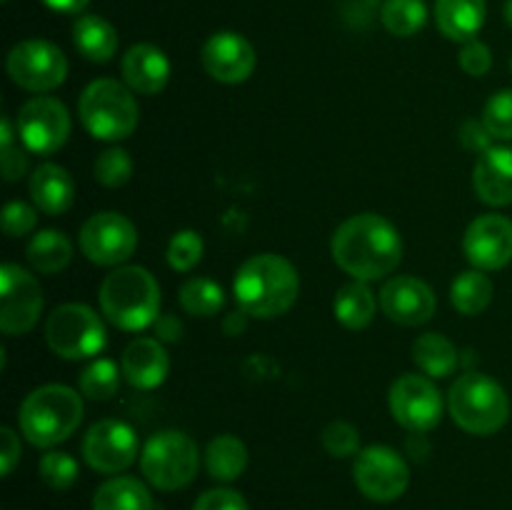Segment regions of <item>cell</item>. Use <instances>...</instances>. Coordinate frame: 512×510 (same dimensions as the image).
I'll use <instances>...</instances> for the list:
<instances>
[{
  "label": "cell",
  "mask_w": 512,
  "mask_h": 510,
  "mask_svg": "<svg viewBox=\"0 0 512 510\" xmlns=\"http://www.w3.org/2000/svg\"><path fill=\"white\" fill-rule=\"evenodd\" d=\"M5 70L18 88L45 95L68 78V58L55 43L43 38L20 40L5 58Z\"/></svg>",
  "instance_id": "9c48e42d"
},
{
  "label": "cell",
  "mask_w": 512,
  "mask_h": 510,
  "mask_svg": "<svg viewBox=\"0 0 512 510\" xmlns=\"http://www.w3.org/2000/svg\"><path fill=\"white\" fill-rule=\"evenodd\" d=\"M200 63H203L205 73L218 83L238 85L253 75L258 55L245 35L220 30L205 40L203 50H200Z\"/></svg>",
  "instance_id": "2e32d148"
},
{
  "label": "cell",
  "mask_w": 512,
  "mask_h": 510,
  "mask_svg": "<svg viewBox=\"0 0 512 510\" xmlns=\"http://www.w3.org/2000/svg\"><path fill=\"white\" fill-rule=\"evenodd\" d=\"M70 128H73V120H70L68 108L50 95H35L25 100L15 118L18 140L25 150L35 155L58 153L68 143Z\"/></svg>",
  "instance_id": "30bf717a"
},
{
  "label": "cell",
  "mask_w": 512,
  "mask_h": 510,
  "mask_svg": "<svg viewBox=\"0 0 512 510\" xmlns=\"http://www.w3.org/2000/svg\"><path fill=\"white\" fill-rule=\"evenodd\" d=\"M78 115L95 140H125L135 133L140 108L135 93L115 78H98L80 93Z\"/></svg>",
  "instance_id": "8992f818"
},
{
  "label": "cell",
  "mask_w": 512,
  "mask_h": 510,
  "mask_svg": "<svg viewBox=\"0 0 512 510\" xmlns=\"http://www.w3.org/2000/svg\"><path fill=\"white\" fill-rule=\"evenodd\" d=\"M245 318H250V315H245L243 310H238V313L230 315L228 320H225V333L228 335H240L245 330Z\"/></svg>",
  "instance_id": "7dc6e473"
},
{
  "label": "cell",
  "mask_w": 512,
  "mask_h": 510,
  "mask_svg": "<svg viewBox=\"0 0 512 510\" xmlns=\"http://www.w3.org/2000/svg\"><path fill=\"white\" fill-rule=\"evenodd\" d=\"M25 258H28L30 268L40 275H55L65 270L73 260V243L63 230H40L30 238L28 248H25Z\"/></svg>",
  "instance_id": "4316f807"
},
{
  "label": "cell",
  "mask_w": 512,
  "mask_h": 510,
  "mask_svg": "<svg viewBox=\"0 0 512 510\" xmlns=\"http://www.w3.org/2000/svg\"><path fill=\"white\" fill-rule=\"evenodd\" d=\"M80 250L85 258L103 268H120L138 248V230L115 210L90 215L80 228Z\"/></svg>",
  "instance_id": "7c38bea8"
},
{
  "label": "cell",
  "mask_w": 512,
  "mask_h": 510,
  "mask_svg": "<svg viewBox=\"0 0 512 510\" xmlns=\"http://www.w3.org/2000/svg\"><path fill=\"white\" fill-rule=\"evenodd\" d=\"M193 510H250L248 500L233 488H210L195 500Z\"/></svg>",
  "instance_id": "60d3db41"
},
{
  "label": "cell",
  "mask_w": 512,
  "mask_h": 510,
  "mask_svg": "<svg viewBox=\"0 0 512 510\" xmlns=\"http://www.w3.org/2000/svg\"><path fill=\"white\" fill-rule=\"evenodd\" d=\"M0 163H3L5 183H15V180L23 178L25 170H28V155L20 148V143H8L0 150Z\"/></svg>",
  "instance_id": "b9f144b4"
},
{
  "label": "cell",
  "mask_w": 512,
  "mask_h": 510,
  "mask_svg": "<svg viewBox=\"0 0 512 510\" xmlns=\"http://www.w3.org/2000/svg\"><path fill=\"white\" fill-rule=\"evenodd\" d=\"M483 125L495 140H512V88L498 90L485 103Z\"/></svg>",
  "instance_id": "8d00e7d4"
},
{
  "label": "cell",
  "mask_w": 512,
  "mask_h": 510,
  "mask_svg": "<svg viewBox=\"0 0 512 510\" xmlns=\"http://www.w3.org/2000/svg\"><path fill=\"white\" fill-rule=\"evenodd\" d=\"M178 303L193 318H215L225 308V290L213 278H188L180 285Z\"/></svg>",
  "instance_id": "4dcf8cb0"
},
{
  "label": "cell",
  "mask_w": 512,
  "mask_h": 510,
  "mask_svg": "<svg viewBox=\"0 0 512 510\" xmlns=\"http://www.w3.org/2000/svg\"><path fill=\"white\" fill-rule=\"evenodd\" d=\"M83 423V395L60 383H48L25 395L18 410L20 433L35 448H55Z\"/></svg>",
  "instance_id": "277c9868"
},
{
  "label": "cell",
  "mask_w": 512,
  "mask_h": 510,
  "mask_svg": "<svg viewBox=\"0 0 512 510\" xmlns=\"http://www.w3.org/2000/svg\"><path fill=\"white\" fill-rule=\"evenodd\" d=\"M205 468L213 480L233 483L248 468V448L238 435H215L205 448Z\"/></svg>",
  "instance_id": "83f0119b"
},
{
  "label": "cell",
  "mask_w": 512,
  "mask_h": 510,
  "mask_svg": "<svg viewBox=\"0 0 512 510\" xmlns=\"http://www.w3.org/2000/svg\"><path fill=\"white\" fill-rule=\"evenodd\" d=\"M203 250L205 243L203 238H200V233L185 228L178 230V233L170 238L168 250H165V260H168V265L175 273H190V270L203 260Z\"/></svg>",
  "instance_id": "836d02e7"
},
{
  "label": "cell",
  "mask_w": 512,
  "mask_h": 510,
  "mask_svg": "<svg viewBox=\"0 0 512 510\" xmlns=\"http://www.w3.org/2000/svg\"><path fill=\"white\" fill-rule=\"evenodd\" d=\"M123 83L138 95H158L170 80V60L158 45L135 43L120 60Z\"/></svg>",
  "instance_id": "d6986e66"
},
{
  "label": "cell",
  "mask_w": 512,
  "mask_h": 510,
  "mask_svg": "<svg viewBox=\"0 0 512 510\" xmlns=\"http://www.w3.org/2000/svg\"><path fill=\"white\" fill-rule=\"evenodd\" d=\"M43 313V288L30 270L15 263L0 268V330L5 335H25Z\"/></svg>",
  "instance_id": "4fadbf2b"
},
{
  "label": "cell",
  "mask_w": 512,
  "mask_h": 510,
  "mask_svg": "<svg viewBox=\"0 0 512 510\" xmlns=\"http://www.w3.org/2000/svg\"><path fill=\"white\" fill-rule=\"evenodd\" d=\"M38 225V208L23 203V200H10L3 208V230L8 238H23L33 233Z\"/></svg>",
  "instance_id": "f35d334b"
},
{
  "label": "cell",
  "mask_w": 512,
  "mask_h": 510,
  "mask_svg": "<svg viewBox=\"0 0 512 510\" xmlns=\"http://www.w3.org/2000/svg\"><path fill=\"white\" fill-rule=\"evenodd\" d=\"M353 480L373 503H393L410 485V468L390 445H368L353 460Z\"/></svg>",
  "instance_id": "8fae6325"
},
{
  "label": "cell",
  "mask_w": 512,
  "mask_h": 510,
  "mask_svg": "<svg viewBox=\"0 0 512 510\" xmlns=\"http://www.w3.org/2000/svg\"><path fill=\"white\" fill-rule=\"evenodd\" d=\"M485 15V0H435V25L453 43L463 45L478 38Z\"/></svg>",
  "instance_id": "603a6c76"
},
{
  "label": "cell",
  "mask_w": 512,
  "mask_h": 510,
  "mask_svg": "<svg viewBox=\"0 0 512 510\" xmlns=\"http://www.w3.org/2000/svg\"><path fill=\"white\" fill-rule=\"evenodd\" d=\"M73 45L90 63H110L118 53V30L103 15H78L73 23Z\"/></svg>",
  "instance_id": "cb8c5ba5"
},
{
  "label": "cell",
  "mask_w": 512,
  "mask_h": 510,
  "mask_svg": "<svg viewBox=\"0 0 512 510\" xmlns=\"http://www.w3.org/2000/svg\"><path fill=\"white\" fill-rule=\"evenodd\" d=\"M30 198L45 215H63L75 203V180L63 165L43 163L30 175Z\"/></svg>",
  "instance_id": "7402d4cb"
},
{
  "label": "cell",
  "mask_w": 512,
  "mask_h": 510,
  "mask_svg": "<svg viewBox=\"0 0 512 510\" xmlns=\"http://www.w3.org/2000/svg\"><path fill=\"white\" fill-rule=\"evenodd\" d=\"M448 410L455 425L470 435H493L510 420V398L490 375L468 370L448 390Z\"/></svg>",
  "instance_id": "5b68a950"
},
{
  "label": "cell",
  "mask_w": 512,
  "mask_h": 510,
  "mask_svg": "<svg viewBox=\"0 0 512 510\" xmlns=\"http://www.w3.org/2000/svg\"><path fill=\"white\" fill-rule=\"evenodd\" d=\"M473 188L490 208L512 205V148L493 145L480 153L473 168Z\"/></svg>",
  "instance_id": "ffe728a7"
},
{
  "label": "cell",
  "mask_w": 512,
  "mask_h": 510,
  "mask_svg": "<svg viewBox=\"0 0 512 510\" xmlns=\"http://www.w3.org/2000/svg\"><path fill=\"white\" fill-rule=\"evenodd\" d=\"M298 293V270L278 253L253 255L240 265L233 280L235 303L250 318H280L293 308Z\"/></svg>",
  "instance_id": "7a4b0ae2"
},
{
  "label": "cell",
  "mask_w": 512,
  "mask_h": 510,
  "mask_svg": "<svg viewBox=\"0 0 512 510\" xmlns=\"http://www.w3.org/2000/svg\"><path fill=\"white\" fill-rule=\"evenodd\" d=\"M48 348L63 360L95 358L108 343L103 318L85 303H65L48 315Z\"/></svg>",
  "instance_id": "ba28073f"
},
{
  "label": "cell",
  "mask_w": 512,
  "mask_h": 510,
  "mask_svg": "<svg viewBox=\"0 0 512 510\" xmlns=\"http://www.w3.org/2000/svg\"><path fill=\"white\" fill-rule=\"evenodd\" d=\"M463 253L478 270H500L512 260V220L500 213L478 215L463 235Z\"/></svg>",
  "instance_id": "e0dca14e"
},
{
  "label": "cell",
  "mask_w": 512,
  "mask_h": 510,
  "mask_svg": "<svg viewBox=\"0 0 512 510\" xmlns=\"http://www.w3.org/2000/svg\"><path fill=\"white\" fill-rule=\"evenodd\" d=\"M140 470L153 488L163 493L188 488L200 470V450L183 430H163L145 440Z\"/></svg>",
  "instance_id": "52a82bcc"
},
{
  "label": "cell",
  "mask_w": 512,
  "mask_h": 510,
  "mask_svg": "<svg viewBox=\"0 0 512 510\" xmlns=\"http://www.w3.org/2000/svg\"><path fill=\"white\" fill-rule=\"evenodd\" d=\"M3 3H10V0H3Z\"/></svg>",
  "instance_id": "f907efd6"
},
{
  "label": "cell",
  "mask_w": 512,
  "mask_h": 510,
  "mask_svg": "<svg viewBox=\"0 0 512 510\" xmlns=\"http://www.w3.org/2000/svg\"><path fill=\"white\" fill-rule=\"evenodd\" d=\"M510 70H512V55H510Z\"/></svg>",
  "instance_id": "681fc988"
},
{
  "label": "cell",
  "mask_w": 512,
  "mask_h": 510,
  "mask_svg": "<svg viewBox=\"0 0 512 510\" xmlns=\"http://www.w3.org/2000/svg\"><path fill=\"white\" fill-rule=\"evenodd\" d=\"M503 15H505V23L512 28V0H505V8H503Z\"/></svg>",
  "instance_id": "c3c4849f"
},
{
  "label": "cell",
  "mask_w": 512,
  "mask_h": 510,
  "mask_svg": "<svg viewBox=\"0 0 512 510\" xmlns=\"http://www.w3.org/2000/svg\"><path fill=\"white\" fill-rule=\"evenodd\" d=\"M120 373L115 360L95 358L83 373L78 375V388L90 400H110L120 388Z\"/></svg>",
  "instance_id": "d6a6232c"
},
{
  "label": "cell",
  "mask_w": 512,
  "mask_h": 510,
  "mask_svg": "<svg viewBox=\"0 0 512 510\" xmlns=\"http://www.w3.org/2000/svg\"><path fill=\"white\" fill-rule=\"evenodd\" d=\"M390 413L395 423L410 433H428L443 418V395L433 378L420 373H405L390 388Z\"/></svg>",
  "instance_id": "5bb4252c"
},
{
  "label": "cell",
  "mask_w": 512,
  "mask_h": 510,
  "mask_svg": "<svg viewBox=\"0 0 512 510\" xmlns=\"http://www.w3.org/2000/svg\"><path fill=\"white\" fill-rule=\"evenodd\" d=\"M20 455V438L13 428H0V473L8 478L13 473V468L18 465Z\"/></svg>",
  "instance_id": "7bdbcfd3"
},
{
  "label": "cell",
  "mask_w": 512,
  "mask_h": 510,
  "mask_svg": "<svg viewBox=\"0 0 512 510\" xmlns=\"http://www.w3.org/2000/svg\"><path fill=\"white\" fill-rule=\"evenodd\" d=\"M138 455V433L125 420H98L83 438V460L95 473L120 475L135 463Z\"/></svg>",
  "instance_id": "9a60e30c"
},
{
  "label": "cell",
  "mask_w": 512,
  "mask_h": 510,
  "mask_svg": "<svg viewBox=\"0 0 512 510\" xmlns=\"http://www.w3.org/2000/svg\"><path fill=\"white\" fill-rule=\"evenodd\" d=\"M380 23L395 38H410L428 23V5L425 0H383Z\"/></svg>",
  "instance_id": "1f68e13d"
},
{
  "label": "cell",
  "mask_w": 512,
  "mask_h": 510,
  "mask_svg": "<svg viewBox=\"0 0 512 510\" xmlns=\"http://www.w3.org/2000/svg\"><path fill=\"white\" fill-rule=\"evenodd\" d=\"M380 308L393 323L418 328L433 320L438 298L425 280L415 275H395L380 290Z\"/></svg>",
  "instance_id": "ac0fdd59"
},
{
  "label": "cell",
  "mask_w": 512,
  "mask_h": 510,
  "mask_svg": "<svg viewBox=\"0 0 512 510\" xmlns=\"http://www.w3.org/2000/svg\"><path fill=\"white\" fill-rule=\"evenodd\" d=\"M458 63L470 78H483V75H488V70L493 68V50H490L483 40H468V43H463V48H460Z\"/></svg>",
  "instance_id": "ab89813d"
},
{
  "label": "cell",
  "mask_w": 512,
  "mask_h": 510,
  "mask_svg": "<svg viewBox=\"0 0 512 510\" xmlns=\"http://www.w3.org/2000/svg\"><path fill=\"white\" fill-rule=\"evenodd\" d=\"M153 493L133 475H113L93 493V510H153Z\"/></svg>",
  "instance_id": "d4e9b609"
},
{
  "label": "cell",
  "mask_w": 512,
  "mask_h": 510,
  "mask_svg": "<svg viewBox=\"0 0 512 510\" xmlns=\"http://www.w3.org/2000/svg\"><path fill=\"white\" fill-rule=\"evenodd\" d=\"M155 333H158L160 343H175V340L183 338V325L175 315H160L155 320Z\"/></svg>",
  "instance_id": "f6af8a7d"
},
{
  "label": "cell",
  "mask_w": 512,
  "mask_h": 510,
  "mask_svg": "<svg viewBox=\"0 0 512 510\" xmlns=\"http://www.w3.org/2000/svg\"><path fill=\"white\" fill-rule=\"evenodd\" d=\"M333 313L338 323L348 330H363L373 323L378 313V298L363 280H350L335 293Z\"/></svg>",
  "instance_id": "484cf974"
},
{
  "label": "cell",
  "mask_w": 512,
  "mask_h": 510,
  "mask_svg": "<svg viewBox=\"0 0 512 510\" xmlns=\"http://www.w3.org/2000/svg\"><path fill=\"white\" fill-rule=\"evenodd\" d=\"M413 360L428 378H450L460 365V353L443 333H425L413 343Z\"/></svg>",
  "instance_id": "f1b7e54d"
},
{
  "label": "cell",
  "mask_w": 512,
  "mask_h": 510,
  "mask_svg": "<svg viewBox=\"0 0 512 510\" xmlns=\"http://www.w3.org/2000/svg\"><path fill=\"white\" fill-rule=\"evenodd\" d=\"M123 378L133 388L153 390L165 383L170 373V358L165 345L158 338H135L120 358Z\"/></svg>",
  "instance_id": "44dd1931"
},
{
  "label": "cell",
  "mask_w": 512,
  "mask_h": 510,
  "mask_svg": "<svg viewBox=\"0 0 512 510\" xmlns=\"http://www.w3.org/2000/svg\"><path fill=\"white\" fill-rule=\"evenodd\" d=\"M335 265L353 280L373 283L393 273L403 260V238L388 218L360 213L343 220L330 240Z\"/></svg>",
  "instance_id": "6da1fadb"
},
{
  "label": "cell",
  "mask_w": 512,
  "mask_h": 510,
  "mask_svg": "<svg viewBox=\"0 0 512 510\" xmlns=\"http://www.w3.org/2000/svg\"><path fill=\"white\" fill-rule=\"evenodd\" d=\"M93 175L105 188H123L133 178V158L125 148H108L95 158Z\"/></svg>",
  "instance_id": "d590c367"
},
{
  "label": "cell",
  "mask_w": 512,
  "mask_h": 510,
  "mask_svg": "<svg viewBox=\"0 0 512 510\" xmlns=\"http://www.w3.org/2000/svg\"><path fill=\"white\" fill-rule=\"evenodd\" d=\"M100 310L120 330L138 333L160 318V285L148 268L120 265L108 273L98 290Z\"/></svg>",
  "instance_id": "3957f363"
},
{
  "label": "cell",
  "mask_w": 512,
  "mask_h": 510,
  "mask_svg": "<svg viewBox=\"0 0 512 510\" xmlns=\"http://www.w3.org/2000/svg\"><path fill=\"white\" fill-rule=\"evenodd\" d=\"M320 443H323L325 453L333 458H350V455L360 453V433L348 420H333L325 425Z\"/></svg>",
  "instance_id": "74e56055"
},
{
  "label": "cell",
  "mask_w": 512,
  "mask_h": 510,
  "mask_svg": "<svg viewBox=\"0 0 512 510\" xmlns=\"http://www.w3.org/2000/svg\"><path fill=\"white\" fill-rule=\"evenodd\" d=\"M460 140H463L465 148L478 150V153H485L488 148H493V145H490L493 135L488 133V128L483 125V120H468V123L460 128Z\"/></svg>",
  "instance_id": "ee69618b"
},
{
  "label": "cell",
  "mask_w": 512,
  "mask_h": 510,
  "mask_svg": "<svg viewBox=\"0 0 512 510\" xmlns=\"http://www.w3.org/2000/svg\"><path fill=\"white\" fill-rule=\"evenodd\" d=\"M78 460L63 450H48L38 463V475L50 490H68L78 480Z\"/></svg>",
  "instance_id": "e575fe53"
},
{
  "label": "cell",
  "mask_w": 512,
  "mask_h": 510,
  "mask_svg": "<svg viewBox=\"0 0 512 510\" xmlns=\"http://www.w3.org/2000/svg\"><path fill=\"white\" fill-rule=\"evenodd\" d=\"M43 3L55 13H80L90 0H43Z\"/></svg>",
  "instance_id": "bcb514c9"
},
{
  "label": "cell",
  "mask_w": 512,
  "mask_h": 510,
  "mask_svg": "<svg viewBox=\"0 0 512 510\" xmlns=\"http://www.w3.org/2000/svg\"><path fill=\"white\" fill-rule=\"evenodd\" d=\"M493 295V280L485 275V270L478 268L460 273L453 280V288H450V300H453V308L460 315H480L493 303Z\"/></svg>",
  "instance_id": "f546056e"
}]
</instances>
